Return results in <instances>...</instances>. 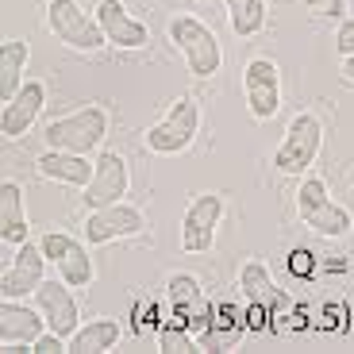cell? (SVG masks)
<instances>
[{
    "instance_id": "obj_1",
    "label": "cell",
    "mask_w": 354,
    "mask_h": 354,
    "mask_svg": "<svg viewBox=\"0 0 354 354\" xmlns=\"http://www.w3.org/2000/svg\"><path fill=\"white\" fill-rule=\"evenodd\" d=\"M169 43L177 46V54L185 58L189 73L193 77H216L223 66V46L220 39H216V31L204 19L189 16V12H177V16H169Z\"/></svg>"
},
{
    "instance_id": "obj_2",
    "label": "cell",
    "mask_w": 354,
    "mask_h": 354,
    "mask_svg": "<svg viewBox=\"0 0 354 354\" xmlns=\"http://www.w3.org/2000/svg\"><path fill=\"white\" fill-rule=\"evenodd\" d=\"M108 135V112L100 104H85L77 112H66L58 120L43 124V139L54 151H73V154H93Z\"/></svg>"
},
{
    "instance_id": "obj_3",
    "label": "cell",
    "mask_w": 354,
    "mask_h": 354,
    "mask_svg": "<svg viewBox=\"0 0 354 354\" xmlns=\"http://www.w3.org/2000/svg\"><path fill=\"white\" fill-rule=\"evenodd\" d=\"M46 27H50V35L62 46H70V50L93 54V50H104L108 46L97 12H85L81 0H46Z\"/></svg>"
},
{
    "instance_id": "obj_4",
    "label": "cell",
    "mask_w": 354,
    "mask_h": 354,
    "mask_svg": "<svg viewBox=\"0 0 354 354\" xmlns=\"http://www.w3.org/2000/svg\"><path fill=\"white\" fill-rule=\"evenodd\" d=\"M196 131H201V104H196L193 97H177L158 124H151L142 131V142H147L151 154L174 158V154H185L189 147H193Z\"/></svg>"
},
{
    "instance_id": "obj_5",
    "label": "cell",
    "mask_w": 354,
    "mask_h": 354,
    "mask_svg": "<svg viewBox=\"0 0 354 354\" xmlns=\"http://www.w3.org/2000/svg\"><path fill=\"white\" fill-rule=\"evenodd\" d=\"M319 147H324V120L316 112H297L285 127L281 147L274 151V166L285 177H304L319 158Z\"/></svg>"
},
{
    "instance_id": "obj_6",
    "label": "cell",
    "mask_w": 354,
    "mask_h": 354,
    "mask_svg": "<svg viewBox=\"0 0 354 354\" xmlns=\"http://www.w3.org/2000/svg\"><path fill=\"white\" fill-rule=\"evenodd\" d=\"M147 231V216L135 204H108V208H88L85 216V243L88 247H108L120 239H135Z\"/></svg>"
},
{
    "instance_id": "obj_7",
    "label": "cell",
    "mask_w": 354,
    "mask_h": 354,
    "mask_svg": "<svg viewBox=\"0 0 354 354\" xmlns=\"http://www.w3.org/2000/svg\"><path fill=\"white\" fill-rule=\"evenodd\" d=\"M223 220V196L220 193H196L181 216V250L185 254H208L216 247V231Z\"/></svg>"
},
{
    "instance_id": "obj_8",
    "label": "cell",
    "mask_w": 354,
    "mask_h": 354,
    "mask_svg": "<svg viewBox=\"0 0 354 354\" xmlns=\"http://www.w3.org/2000/svg\"><path fill=\"white\" fill-rule=\"evenodd\" d=\"M131 189V169L127 158L120 151H100L97 166H93V181L81 189V201L85 208H108V204H120Z\"/></svg>"
},
{
    "instance_id": "obj_9",
    "label": "cell",
    "mask_w": 354,
    "mask_h": 354,
    "mask_svg": "<svg viewBox=\"0 0 354 354\" xmlns=\"http://www.w3.org/2000/svg\"><path fill=\"white\" fill-rule=\"evenodd\" d=\"M243 88H247V112L258 124H270L281 112V70L270 58H250L243 70Z\"/></svg>"
},
{
    "instance_id": "obj_10",
    "label": "cell",
    "mask_w": 354,
    "mask_h": 354,
    "mask_svg": "<svg viewBox=\"0 0 354 354\" xmlns=\"http://www.w3.org/2000/svg\"><path fill=\"white\" fill-rule=\"evenodd\" d=\"M46 281V254L39 243H19L16 258L4 266L0 274V297L4 301H27L35 297V289Z\"/></svg>"
},
{
    "instance_id": "obj_11",
    "label": "cell",
    "mask_w": 354,
    "mask_h": 354,
    "mask_svg": "<svg viewBox=\"0 0 354 354\" xmlns=\"http://www.w3.org/2000/svg\"><path fill=\"white\" fill-rule=\"evenodd\" d=\"M31 301H35V308L46 316V328L58 331V335L70 339L73 331L81 328V324H77L81 308H77V297H73V285H66L62 277H54V281L46 277V281L35 289V297H31Z\"/></svg>"
},
{
    "instance_id": "obj_12",
    "label": "cell",
    "mask_w": 354,
    "mask_h": 354,
    "mask_svg": "<svg viewBox=\"0 0 354 354\" xmlns=\"http://www.w3.org/2000/svg\"><path fill=\"white\" fill-rule=\"evenodd\" d=\"M43 108H46V85L43 81H24L16 97L4 100V108H0V135L8 142L24 139L31 131V124L43 115Z\"/></svg>"
},
{
    "instance_id": "obj_13",
    "label": "cell",
    "mask_w": 354,
    "mask_h": 354,
    "mask_svg": "<svg viewBox=\"0 0 354 354\" xmlns=\"http://www.w3.org/2000/svg\"><path fill=\"white\" fill-rule=\"evenodd\" d=\"M93 12H97L100 27H104L108 46H120V50H142V46L151 43L147 24L127 12L124 0H97V8H93Z\"/></svg>"
},
{
    "instance_id": "obj_14",
    "label": "cell",
    "mask_w": 354,
    "mask_h": 354,
    "mask_svg": "<svg viewBox=\"0 0 354 354\" xmlns=\"http://www.w3.org/2000/svg\"><path fill=\"white\" fill-rule=\"evenodd\" d=\"M243 331H247V316L231 301H212L208 324L201 328L196 343H201V351H231V346H239Z\"/></svg>"
},
{
    "instance_id": "obj_15",
    "label": "cell",
    "mask_w": 354,
    "mask_h": 354,
    "mask_svg": "<svg viewBox=\"0 0 354 354\" xmlns=\"http://www.w3.org/2000/svg\"><path fill=\"white\" fill-rule=\"evenodd\" d=\"M46 331V316L35 308V304L24 301H4L0 304V343L4 346H27L35 343Z\"/></svg>"
},
{
    "instance_id": "obj_16",
    "label": "cell",
    "mask_w": 354,
    "mask_h": 354,
    "mask_svg": "<svg viewBox=\"0 0 354 354\" xmlns=\"http://www.w3.org/2000/svg\"><path fill=\"white\" fill-rule=\"evenodd\" d=\"M93 166L97 162H88V154L54 151V147H46L35 158V174L43 181H58V185H70V189H85L93 181Z\"/></svg>"
},
{
    "instance_id": "obj_17",
    "label": "cell",
    "mask_w": 354,
    "mask_h": 354,
    "mask_svg": "<svg viewBox=\"0 0 354 354\" xmlns=\"http://www.w3.org/2000/svg\"><path fill=\"white\" fill-rule=\"evenodd\" d=\"M239 292L247 304H262L266 312L274 308V304H289L285 301V292L277 289L274 274H270V266L262 262V258H250V262H243L239 270Z\"/></svg>"
},
{
    "instance_id": "obj_18",
    "label": "cell",
    "mask_w": 354,
    "mask_h": 354,
    "mask_svg": "<svg viewBox=\"0 0 354 354\" xmlns=\"http://www.w3.org/2000/svg\"><path fill=\"white\" fill-rule=\"evenodd\" d=\"M27 231H31V223L24 212V189L16 181H4L0 185V243L19 247V243H27Z\"/></svg>"
},
{
    "instance_id": "obj_19",
    "label": "cell",
    "mask_w": 354,
    "mask_h": 354,
    "mask_svg": "<svg viewBox=\"0 0 354 354\" xmlns=\"http://www.w3.org/2000/svg\"><path fill=\"white\" fill-rule=\"evenodd\" d=\"M120 324L112 316H97V319H85L77 331L70 335V351L73 354H104L120 343Z\"/></svg>"
},
{
    "instance_id": "obj_20",
    "label": "cell",
    "mask_w": 354,
    "mask_h": 354,
    "mask_svg": "<svg viewBox=\"0 0 354 354\" xmlns=\"http://www.w3.org/2000/svg\"><path fill=\"white\" fill-rule=\"evenodd\" d=\"M27 43L24 39H4L0 43V104L12 100L24 85V70H27Z\"/></svg>"
},
{
    "instance_id": "obj_21",
    "label": "cell",
    "mask_w": 354,
    "mask_h": 354,
    "mask_svg": "<svg viewBox=\"0 0 354 354\" xmlns=\"http://www.w3.org/2000/svg\"><path fill=\"white\" fill-rule=\"evenodd\" d=\"M301 223H304L308 231H316L319 239H343L346 231L354 227V223H351V212H346L343 204H335V201H324L319 208L304 212Z\"/></svg>"
},
{
    "instance_id": "obj_22",
    "label": "cell",
    "mask_w": 354,
    "mask_h": 354,
    "mask_svg": "<svg viewBox=\"0 0 354 354\" xmlns=\"http://www.w3.org/2000/svg\"><path fill=\"white\" fill-rule=\"evenodd\" d=\"M227 24L239 39H254L266 27V0H223Z\"/></svg>"
},
{
    "instance_id": "obj_23",
    "label": "cell",
    "mask_w": 354,
    "mask_h": 354,
    "mask_svg": "<svg viewBox=\"0 0 354 354\" xmlns=\"http://www.w3.org/2000/svg\"><path fill=\"white\" fill-rule=\"evenodd\" d=\"M158 346H162V351H177V354L201 351V343H196V331L189 328V319L181 316V312H174V308H169V316L158 324Z\"/></svg>"
},
{
    "instance_id": "obj_24",
    "label": "cell",
    "mask_w": 354,
    "mask_h": 354,
    "mask_svg": "<svg viewBox=\"0 0 354 354\" xmlns=\"http://www.w3.org/2000/svg\"><path fill=\"white\" fill-rule=\"evenodd\" d=\"M58 277H62L66 285H73V289H88L93 285V277H97V270H93V254H88V243H77V247L70 250V254L58 262Z\"/></svg>"
},
{
    "instance_id": "obj_25",
    "label": "cell",
    "mask_w": 354,
    "mask_h": 354,
    "mask_svg": "<svg viewBox=\"0 0 354 354\" xmlns=\"http://www.w3.org/2000/svg\"><path fill=\"white\" fill-rule=\"evenodd\" d=\"M324 201H331L328 181H324V177H316V174H304V177H301V189H297V216L319 208Z\"/></svg>"
},
{
    "instance_id": "obj_26",
    "label": "cell",
    "mask_w": 354,
    "mask_h": 354,
    "mask_svg": "<svg viewBox=\"0 0 354 354\" xmlns=\"http://www.w3.org/2000/svg\"><path fill=\"white\" fill-rule=\"evenodd\" d=\"M39 247H43L46 262L58 266V262H62V258L70 254L73 247H77V235H66V231H46L43 239H39Z\"/></svg>"
},
{
    "instance_id": "obj_27",
    "label": "cell",
    "mask_w": 354,
    "mask_h": 354,
    "mask_svg": "<svg viewBox=\"0 0 354 354\" xmlns=\"http://www.w3.org/2000/svg\"><path fill=\"white\" fill-rule=\"evenodd\" d=\"M301 4L319 19H335V24L346 19V0H301Z\"/></svg>"
},
{
    "instance_id": "obj_28",
    "label": "cell",
    "mask_w": 354,
    "mask_h": 354,
    "mask_svg": "<svg viewBox=\"0 0 354 354\" xmlns=\"http://www.w3.org/2000/svg\"><path fill=\"white\" fill-rule=\"evenodd\" d=\"M335 50L343 54H354V16H346L343 24H339V31H335Z\"/></svg>"
},
{
    "instance_id": "obj_29",
    "label": "cell",
    "mask_w": 354,
    "mask_h": 354,
    "mask_svg": "<svg viewBox=\"0 0 354 354\" xmlns=\"http://www.w3.org/2000/svg\"><path fill=\"white\" fill-rule=\"evenodd\" d=\"M339 73H343V81H346V85H354V54H346V58H343Z\"/></svg>"
}]
</instances>
